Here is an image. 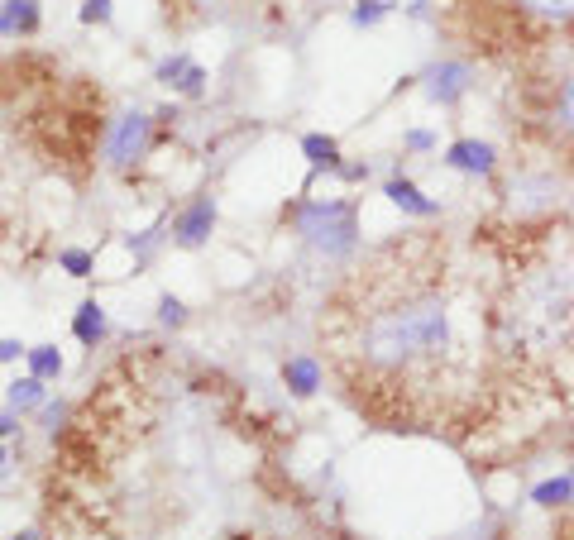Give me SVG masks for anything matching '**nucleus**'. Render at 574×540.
I'll return each instance as SVG.
<instances>
[{
	"mask_svg": "<svg viewBox=\"0 0 574 540\" xmlns=\"http://www.w3.org/2000/svg\"><path fill=\"white\" fill-rule=\"evenodd\" d=\"M359 359L383 378H421L455 364V321L441 287L407 282L378 297L359 325Z\"/></svg>",
	"mask_w": 574,
	"mask_h": 540,
	"instance_id": "f257e3e1",
	"label": "nucleus"
},
{
	"mask_svg": "<svg viewBox=\"0 0 574 540\" xmlns=\"http://www.w3.org/2000/svg\"><path fill=\"white\" fill-rule=\"evenodd\" d=\"M283 220L297 230V239L326 263H345L359 254V206L350 196H302L283 211Z\"/></svg>",
	"mask_w": 574,
	"mask_h": 540,
	"instance_id": "f03ea898",
	"label": "nucleus"
},
{
	"mask_svg": "<svg viewBox=\"0 0 574 540\" xmlns=\"http://www.w3.org/2000/svg\"><path fill=\"white\" fill-rule=\"evenodd\" d=\"M154 134H158V120L149 110H125V115H115V125L106 130V144H101L106 168H115V173L139 168V163L149 158V149H154Z\"/></svg>",
	"mask_w": 574,
	"mask_h": 540,
	"instance_id": "7ed1b4c3",
	"label": "nucleus"
},
{
	"mask_svg": "<svg viewBox=\"0 0 574 540\" xmlns=\"http://www.w3.org/2000/svg\"><path fill=\"white\" fill-rule=\"evenodd\" d=\"M216 220H221L216 196L201 192V196H192V201H187V206L173 216L168 235H173L177 249H201V244H211V235H216Z\"/></svg>",
	"mask_w": 574,
	"mask_h": 540,
	"instance_id": "20e7f679",
	"label": "nucleus"
},
{
	"mask_svg": "<svg viewBox=\"0 0 574 540\" xmlns=\"http://www.w3.org/2000/svg\"><path fill=\"white\" fill-rule=\"evenodd\" d=\"M154 82L158 87H168L173 96H182V101H201V96H206V82H211V72H206L192 53H168V58H158Z\"/></svg>",
	"mask_w": 574,
	"mask_h": 540,
	"instance_id": "39448f33",
	"label": "nucleus"
},
{
	"mask_svg": "<svg viewBox=\"0 0 574 540\" xmlns=\"http://www.w3.org/2000/svg\"><path fill=\"white\" fill-rule=\"evenodd\" d=\"M417 82H421V91H426V101H436V106H455L464 91L474 87V72H469V63H455V58H445V63H431V67H426Z\"/></svg>",
	"mask_w": 574,
	"mask_h": 540,
	"instance_id": "423d86ee",
	"label": "nucleus"
},
{
	"mask_svg": "<svg viewBox=\"0 0 574 540\" xmlns=\"http://www.w3.org/2000/svg\"><path fill=\"white\" fill-rule=\"evenodd\" d=\"M441 163L464 177H493L498 173V149L488 139H455V144H445Z\"/></svg>",
	"mask_w": 574,
	"mask_h": 540,
	"instance_id": "0eeeda50",
	"label": "nucleus"
},
{
	"mask_svg": "<svg viewBox=\"0 0 574 540\" xmlns=\"http://www.w3.org/2000/svg\"><path fill=\"white\" fill-rule=\"evenodd\" d=\"M383 196L398 206L402 216H417V220H436V216H441V201H436V196H426L412 177H402V173H393L388 182H383Z\"/></svg>",
	"mask_w": 574,
	"mask_h": 540,
	"instance_id": "6e6552de",
	"label": "nucleus"
},
{
	"mask_svg": "<svg viewBox=\"0 0 574 540\" xmlns=\"http://www.w3.org/2000/svg\"><path fill=\"white\" fill-rule=\"evenodd\" d=\"M560 192V187H555V173H531V177H517V182H512V211H517V216H527V211H551L555 201L551 196Z\"/></svg>",
	"mask_w": 574,
	"mask_h": 540,
	"instance_id": "1a4fd4ad",
	"label": "nucleus"
},
{
	"mask_svg": "<svg viewBox=\"0 0 574 540\" xmlns=\"http://www.w3.org/2000/svg\"><path fill=\"white\" fill-rule=\"evenodd\" d=\"M44 24L39 0H0V39H29Z\"/></svg>",
	"mask_w": 574,
	"mask_h": 540,
	"instance_id": "9d476101",
	"label": "nucleus"
},
{
	"mask_svg": "<svg viewBox=\"0 0 574 540\" xmlns=\"http://www.w3.org/2000/svg\"><path fill=\"white\" fill-rule=\"evenodd\" d=\"M106 335H111V316H106V306L96 302V297H87V302L72 311V340L82 349H96Z\"/></svg>",
	"mask_w": 574,
	"mask_h": 540,
	"instance_id": "9b49d317",
	"label": "nucleus"
},
{
	"mask_svg": "<svg viewBox=\"0 0 574 540\" xmlns=\"http://www.w3.org/2000/svg\"><path fill=\"white\" fill-rule=\"evenodd\" d=\"M321 383H326V368H321L316 354H292L283 364V388L292 392V397H311Z\"/></svg>",
	"mask_w": 574,
	"mask_h": 540,
	"instance_id": "f8f14e48",
	"label": "nucleus"
},
{
	"mask_svg": "<svg viewBox=\"0 0 574 540\" xmlns=\"http://www.w3.org/2000/svg\"><path fill=\"white\" fill-rule=\"evenodd\" d=\"M302 158H307L311 173L340 177V168H345V153H340V139H335V134H302Z\"/></svg>",
	"mask_w": 574,
	"mask_h": 540,
	"instance_id": "ddd939ff",
	"label": "nucleus"
},
{
	"mask_svg": "<svg viewBox=\"0 0 574 540\" xmlns=\"http://www.w3.org/2000/svg\"><path fill=\"white\" fill-rule=\"evenodd\" d=\"M44 402H48V383L44 378H34V373H24V378H15L10 388H5V407L10 411H44Z\"/></svg>",
	"mask_w": 574,
	"mask_h": 540,
	"instance_id": "4468645a",
	"label": "nucleus"
},
{
	"mask_svg": "<svg viewBox=\"0 0 574 540\" xmlns=\"http://www.w3.org/2000/svg\"><path fill=\"white\" fill-rule=\"evenodd\" d=\"M531 502H536V507H546V512H565V507L574 502V478L560 474V478L536 483V488H531Z\"/></svg>",
	"mask_w": 574,
	"mask_h": 540,
	"instance_id": "2eb2a0df",
	"label": "nucleus"
},
{
	"mask_svg": "<svg viewBox=\"0 0 574 540\" xmlns=\"http://www.w3.org/2000/svg\"><path fill=\"white\" fill-rule=\"evenodd\" d=\"M24 364H29V373H34V378L58 383V378H63V368H67V359H63V349H58V345H29Z\"/></svg>",
	"mask_w": 574,
	"mask_h": 540,
	"instance_id": "dca6fc26",
	"label": "nucleus"
},
{
	"mask_svg": "<svg viewBox=\"0 0 574 540\" xmlns=\"http://www.w3.org/2000/svg\"><path fill=\"white\" fill-rule=\"evenodd\" d=\"M551 120H555V130L565 134V139H574V72H570V77H560V87H555Z\"/></svg>",
	"mask_w": 574,
	"mask_h": 540,
	"instance_id": "f3484780",
	"label": "nucleus"
},
{
	"mask_svg": "<svg viewBox=\"0 0 574 540\" xmlns=\"http://www.w3.org/2000/svg\"><path fill=\"white\" fill-rule=\"evenodd\" d=\"M58 268H63L67 278H91V273H96V254L67 244V249H58Z\"/></svg>",
	"mask_w": 574,
	"mask_h": 540,
	"instance_id": "a211bd4d",
	"label": "nucleus"
},
{
	"mask_svg": "<svg viewBox=\"0 0 574 540\" xmlns=\"http://www.w3.org/2000/svg\"><path fill=\"white\" fill-rule=\"evenodd\" d=\"M531 15H541V20H555V24H570L574 20V0H522Z\"/></svg>",
	"mask_w": 574,
	"mask_h": 540,
	"instance_id": "6ab92c4d",
	"label": "nucleus"
},
{
	"mask_svg": "<svg viewBox=\"0 0 574 540\" xmlns=\"http://www.w3.org/2000/svg\"><path fill=\"white\" fill-rule=\"evenodd\" d=\"M158 325H163V330H182V325H187V302L173 297V292H163V297H158Z\"/></svg>",
	"mask_w": 574,
	"mask_h": 540,
	"instance_id": "aec40b11",
	"label": "nucleus"
},
{
	"mask_svg": "<svg viewBox=\"0 0 574 540\" xmlns=\"http://www.w3.org/2000/svg\"><path fill=\"white\" fill-rule=\"evenodd\" d=\"M393 5H398V0H359V5H354V15H350L354 29H374V24L383 20Z\"/></svg>",
	"mask_w": 574,
	"mask_h": 540,
	"instance_id": "412c9836",
	"label": "nucleus"
},
{
	"mask_svg": "<svg viewBox=\"0 0 574 540\" xmlns=\"http://www.w3.org/2000/svg\"><path fill=\"white\" fill-rule=\"evenodd\" d=\"M111 0H82V10H77V20L82 24H111Z\"/></svg>",
	"mask_w": 574,
	"mask_h": 540,
	"instance_id": "4be33fe9",
	"label": "nucleus"
},
{
	"mask_svg": "<svg viewBox=\"0 0 574 540\" xmlns=\"http://www.w3.org/2000/svg\"><path fill=\"white\" fill-rule=\"evenodd\" d=\"M67 421V402H44V411H39V426H44L48 435H58Z\"/></svg>",
	"mask_w": 574,
	"mask_h": 540,
	"instance_id": "5701e85b",
	"label": "nucleus"
},
{
	"mask_svg": "<svg viewBox=\"0 0 574 540\" xmlns=\"http://www.w3.org/2000/svg\"><path fill=\"white\" fill-rule=\"evenodd\" d=\"M402 149H407V153H431V149H436V134H431V130H407V134H402Z\"/></svg>",
	"mask_w": 574,
	"mask_h": 540,
	"instance_id": "b1692460",
	"label": "nucleus"
},
{
	"mask_svg": "<svg viewBox=\"0 0 574 540\" xmlns=\"http://www.w3.org/2000/svg\"><path fill=\"white\" fill-rule=\"evenodd\" d=\"M369 173H374L369 163H345V168H340V182H369Z\"/></svg>",
	"mask_w": 574,
	"mask_h": 540,
	"instance_id": "393cba45",
	"label": "nucleus"
},
{
	"mask_svg": "<svg viewBox=\"0 0 574 540\" xmlns=\"http://www.w3.org/2000/svg\"><path fill=\"white\" fill-rule=\"evenodd\" d=\"M10 435H20V411H0V440H10Z\"/></svg>",
	"mask_w": 574,
	"mask_h": 540,
	"instance_id": "a878e982",
	"label": "nucleus"
},
{
	"mask_svg": "<svg viewBox=\"0 0 574 540\" xmlns=\"http://www.w3.org/2000/svg\"><path fill=\"white\" fill-rule=\"evenodd\" d=\"M29 349L20 345V340H0V364H15V359H24Z\"/></svg>",
	"mask_w": 574,
	"mask_h": 540,
	"instance_id": "bb28decb",
	"label": "nucleus"
},
{
	"mask_svg": "<svg viewBox=\"0 0 574 540\" xmlns=\"http://www.w3.org/2000/svg\"><path fill=\"white\" fill-rule=\"evenodd\" d=\"M555 540H574V512H565V521H560V531H555Z\"/></svg>",
	"mask_w": 574,
	"mask_h": 540,
	"instance_id": "cd10ccee",
	"label": "nucleus"
},
{
	"mask_svg": "<svg viewBox=\"0 0 574 540\" xmlns=\"http://www.w3.org/2000/svg\"><path fill=\"white\" fill-rule=\"evenodd\" d=\"M5 464H10V445L0 440V474H5Z\"/></svg>",
	"mask_w": 574,
	"mask_h": 540,
	"instance_id": "c85d7f7f",
	"label": "nucleus"
},
{
	"mask_svg": "<svg viewBox=\"0 0 574 540\" xmlns=\"http://www.w3.org/2000/svg\"><path fill=\"white\" fill-rule=\"evenodd\" d=\"M431 10V0H412V15H426Z\"/></svg>",
	"mask_w": 574,
	"mask_h": 540,
	"instance_id": "c756f323",
	"label": "nucleus"
},
{
	"mask_svg": "<svg viewBox=\"0 0 574 540\" xmlns=\"http://www.w3.org/2000/svg\"><path fill=\"white\" fill-rule=\"evenodd\" d=\"M15 540H44V536H39V531H20V536H15Z\"/></svg>",
	"mask_w": 574,
	"mask_h": 540,
	"instance_id": "7c9ffc66",
	"label": "nucleus"
},
{
	"mask_svg": "<svg viewBox=\"0 0 574 540\" xmlns=\"http://www.w3.org/2000/svg\"><path fill=\"white\" fill-rule=\"evenodd\" d=\"M570 478H574V469H570Z\"/></svg>",
	"mask_w": 574,
	"mask_h": 540,
	"instance_id": "2f4dec72",
	"label": "nucleus"
}]
</instances>
